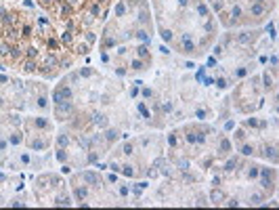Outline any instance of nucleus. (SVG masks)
<instances>
[{"label":"nucleus","instance_id":"obj_1","mask_svg":"<svg viewBox=\"0 0 279 210\" xmlns=\"http://www.w3.org/2000/svg\"><path fill=\"white\" fill-rule=\"evenodd\" d=\"M71 97V91L65 86V82H63V86H59V88H55L53 91V101H55V105L57 103H63V101H67Z\"/></svg>","mask_w":279,"mask_h":210},{"label":"nucleus","instance_id":"obj_2","mask_svg":"<svg viewBox=\"0 0 279 210\" xmlns=\"http://www.w3.org/2000/svg\"><path fill=\"white\" fill-rule=\"evenodd\" d=\"M70 114H71V105L67 103V101L55 105V116H57V120H65Z\"/></svg>","mask_w":279,"mask_h":210},{"label":"nucleus","instance_id":"obj_3","mask_svg":"<svg viewBox=\"0 0 279 210\" xmlns=\"http://www.w3.org/2000/svg\"><path fill=\"white\" fill-rule=\"evenodd\" d=\"M258 30H254V32H244V34H239L237 36V42L239 44H250V42H254L256 38H258Z\"/></svg>","mask_w":279,"mask_h":210},{"label":"nucleus","instance_id":"obj_4","mask_svg":"<svg viewBox=\"0 0 279 210\" xmlns=\"http://www.w3.org/2000/svg\"><path fill=\"white\" fill-rule=\"evenodd\" d=\"M222 200H225L222 191H218V189H212V193H210V202H212V204H221Z\"/></svg>","mask_w":279,"mask_h":210},{"label":"nucleus","instance_id":"obj_5","mask_svg":"<svg viewBox=\"0 0 279 210\" xmlns=\"http://www.w3.org/2000/svg\"><path fill=\"white\" fill-rule=\"evenodd\" d=\"M80 176L84 179V181H88V183H93V185H97V183L101 181V179H99V175H94V172H82Z\"/></svg>","mask_w":279,"mask_h":210},{"label":"nucleus","instance_id":"obj_6","mask_svg":"<svg viewBox=\"0 0 279 210\" xmlns=\"http://www.w3.org/2000/svg\"><path fill=\"white\" fill-rule=\"evenodd\" d=\"M93 122L97 124V126H101V128H105V126H107V118H105L103 114H94V116H93Z\"/></svg>","mask_w":279,"mask_h":210},{"label":"nucleus","instance_id":"obj_7","mask_svg":"<svg viewBox=\"0 0 279 210\" xmlns=\"http://www.w3.org/2000/svg\"><path fill=\"white\" fill-rule=\"evenodd\" d=\"M250 13H252V15H262V13H265V6H262L260 2H254V4L250 6Z\"/></svg>","mask_w":279,"mask_h":210},{"label":"nucleus","instance_id":"obj_8","mask_svg":"<svg viewBox=\"0 0 279 210\" xmlns=\"http://www.w3.org/2000/svg\"><path fill=\"white\" fill-rule=\"evenodd\" d=\"M86 193H88V191H86V187L76 185V200H78V202H82V200L86 198Z\"/></svg>","mask_w":279,"mask_h":210},{"label":"nucleus","instance_id":"obj_9","mask_svg":"<svg viewBox=\"0 0 279 210\" xmlns=\"http://www.w3.org/2000/svg\"><path fill=\"white\" fill-rule=\"evenodd\" d=\"M120 172H124L126 176H134V172H137V170H134V166L126 164V166H122V168H120Z\"/></svg>","mask_w":279,"mask_h":210},{"label":"nucleus","instance_id":"obj_10","mask_svg":"<svg viewBox=\"0 0 279 210\" xmlns=\"http://www.w3.org/2000/svg\"><path fill=\"white\" fill-rule=\"evenodd\" d=\"M229 149H231V143H229L227 139H222V141H221V153H222V155H227V153H229Z\"/></svg>","mask_w":279,"mask_h":210},{"label":"nucleus","instance_id":"obj_11","mask_svg":"<svg viewBox=\"0 0 279 210\" xmlns=\"http://www.w3.org/2000/svg\"><path fill=\"white\" fill-rule=\"evenodd\" d=\"M57 143H59V147H65V145L70 143V137H65V132H61V137L57 139Z\"/></svg>","mask_w":279,"mask_h":210},{"label":"nucleus","instance_id":"obj_12","mask_svg":"<svg viewBox=\"0 0 279 210\" xmlns=\"http://www.w3.org/2000/svg\"><path fill=\"white\" fill-rule=\"evenodd\" d=\"M160 34H162V38L164 40H166V42H170V40H172V32H170V30H160Z\"/></svg>","mask_w":279,"mask_h":210},{"label":"nucleus","instance_id":"obj_13","mask_svg":"<svg viewBox=\"0 0 279 210\" xmlns=\"http://www.w3.org/2000/svg\"><path fill=\"white\" fill-rule=\"evenodd\" d=\"M269 88H273V80L269 78V71H265V91H269Z\"/></svg>","mask_w":279,"mask_h":210},{"label":"nucleus","instance_id":"obj_14","mask_svg":"<svg viewBox=\"0 0 279 210\" xmlns=\"http://www.w3.org/2000/svg\"><path fill=\"white\" fill-rule=\"evenodd\" d=\"M19 135H21V132H17V130H15V132H11V139H9V141H11L13 145H15V143H19V141H21V137H19Z\"/></svg>","mask_w":279,"mask_h":210},{"label":"nucleus","instance_id":"obj_15","mask_svg":"<svg viewBox=\"0 0 279 210\" xmlns=\"http://www.w3.org/2000/svg\"><path fill=\"white\" fill-rule=\"evenodd\" d=\"M241 153H244V155H252V153H254V147H252V145H244V147H241Z\"/></svg>","mask_w":279,"mask_h":210},{"label":"nucleus","instance_id":"obj_16","mask_svg":"<svg viewBox=\"0 0 279 210\" xmlns=\"http://www.w3.org/2000/svg\"><path fill=\"white\" fill-rule=\"evenodd\" d=\"M260 200H262L260 193H252V196H250V204H260Z\"/></svg>","mask_w":279,"mask_h":210},{"label":"nucleus","instance_id":"obj_17","mask_svg":"<svg viewBox=\"0 0 279 210\" xmlns=\"http://www.w3.org/2000/svg\"><path fill=\"white\" fill-rule=\"evenodd\" d=\"M139 111H141V114H143V118H147V120H149V118H151V114H149V111H147V107H145V105H143V103L139 105Z\"/></svg>","mask_w":279,"mask_h":210},{"label":"nucleus","instance_id":"obj_18","mask_svg":"<svg viewBox=\"0 0 279 210\" xmlns=\"http://www.w3.org/2000/svg\"><path fill=\"white\" fill-rule=\"evenodd\" d=\"M118 137H120V132H118V130H109V132H107V139H109V141H116Z\"/></svg>","mask_w":279,"mask_h":210},{"label":"nucleus","instance_id":"obj_19","mask_svg":"<svg viewBox=\"0 0 279 210\" xmlns=\"http://www.w3.org/2000/svg\"><path fill=\"white\" fill-rule=\"evenodd\" d=\"M206 116H208V111H206V109H197V111H195V118H199V120H204Z\"/></svg>","mask_w":279,"mask_h":210},{"label":"nucleus","instance_id":"obj_20","mask_svg":"<svg viewBox=\"0 0 279 210\" xmlns=\"http://www.w3.org/2000/svg\"><path fill=\"white\" fill-rule=\"evenodd\" d=\"M216 86H218V88H227L229 84H227V80H225V78H218V80H216Z\"/></svg>","mask_w":279,"mask_h":210},{"label":"nucleus","instance_id":"obj_21","mask_svg":"<svg viewBox=\"0 0 279 210\" xmlns=\"http://www.w3.org/2000/svg\"><path fill=\"white\" fill-rule=\"evenodd\" d=\"M109 168H111L114 172H120V168H122V166H120L118 162H111V164H109Z\"/></svg>","mask_w":279,"mask_h":210},{"label":"nucleus","instance_id":"obj_22","mask_svg":"<svg viewBox=\"0 0 279 210\" xmlns=\"http://www.w3.org/2000/svg\"><path fill=\"white\" fill-rule=\"evenodd\" d=\"M6 50H9L6 44H0V55H6Z\"/></svg>","mask_w":279,"mask_h":210},{"label":"nucleus","instance_id":"obj_23","mask_svg":"<svg viewBox=\"0 0 279 210\" xmlns=\"http://www.w3.org/2000/svg\"><path fill=\"white\" fill-rule=\"evenodd\" d=\"M132 67H134V70H143V67H141V61H132Z\"/></svg>","mask_w":279,"mask_h":210},{"label":"nucleus","instance_id":"obj_24","mask_svg":"<svg viewBox=\"0 0 279 210\" xmlns=\"http://www.w3.org/2000/svg\"><path fill=\"white\" fill-rule=\"evenodd\" d=\"M27 55H30V57H36V48H27Z\"/></svg>","mask_w":279,"mask_h":210}]
</instances>
